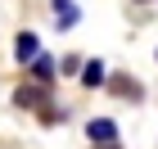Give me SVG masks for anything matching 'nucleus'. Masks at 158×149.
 <instances>
[{"mask_svg": "<svg viewBox=\"0 0 158 149\" xmlns=\"http://www.w3.org/2000/svg\"><path fill=\"white\" fill-rule=\"evenodd\" d=\"M86 136H90V145L118 149V122H113V118H90V126H86Z\"/></svg>", "mask_w": 158, "mask_h": 149, "instance_id": "nucleus-1", "label": "nucleus"}, {"mask_svg": "<svg viewBox=\"0 0 158 149\" xmlns=\"http://www.w3.org/2000/svg\"><path fill=\"white\" fill-rule=\"evenodd\" d=\"M50 9H54V18H59V32H73V27H77V18H81L77 0H50Z\"/></svg>", "mask_w": 158, "mask_h": 149, "instance_id": "nucleus-2", "label": "nucleus"}, {"mask_svg": "<svg viewBox=\"0 0 158 149\" xmlns=\"http://www.w3.org/2000/svg\"><path fill=\"white\" fill-rule=\"evenodd\" d=\"M14 59L23 63V68H32V63L41 59V45H36V36H32V32H23V36L14 41Z\"/></svg>", "mask_w": 158, "mask_h": 149, "instance_id": "nucleus-3", "label": "nucleus"}, {"mask_svg": "<svg viewBox=\"0 0 158 149\" xmlns=\"http://www.w3.org/2000/svg\"><path fill=\"white\" fill-rule=\"evenodd\" d=\"M104 77H109V68H104V59H90L81 68V81L86 86H104Z\"/></svg>", "mask_w": 158, "mask_h": 149, "instance_id": "nucleus-4", "label": "nucleus"}, {"mask_svg": "<svg viewBox=\"0 0 158 149\" xmlns=\"http://www.w3.org/2000/svg\"><path fill=\"white\" fill-rule=\"evenodd\" d=\"M14 99H18L23 109H36L41 99H45V90H41V86H18V90H14Z\"/></svg>", "mask_w": 158, "mask_h": 149, "instance_id": "nucleus-5", "label": "nucleus"}, {"mask_svg": "<svg viewBox=\"0 0 158 149\" xmlns=\"http://www.w3.org/2000/svg\"><path fill=\"white\" fill-rule=\"evenodd\" d=\"M54 68H59V63L50 59V54H41V59H36V63H32V72H36V77H41V81H50V77H54Z\"/></svg>", "mask_w": 158, "mask_h": 149, "instance_id": "nucleus-6", "label": "nucleus"}, {"mask_svg": "<svg viewBox=\"0 0 158 149\" xmlns=\"http://www.w3.org/2000/svg\"><path fill=\"white\" fill-rule=\"evenodd\" d=\"M113 90H122V95H140V81H131V77H113Z\"/></svg>", "mask_w": 158, "mask_h": 149, "instance_id": "nucleus-7", "label": "nucleus"}]
</instances>
